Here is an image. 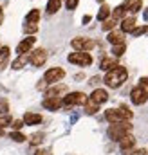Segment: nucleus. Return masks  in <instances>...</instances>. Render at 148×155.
Wrapping results in <instances>:
<instances>
[{"mask_svg": "<svg viewBox=\"0 0 148 155\" xmlns=\"http://www.w3.org/2000/svg\"><path fill=\"white\" fill-rule=\"evenodd\" d=\"M126 78H128L126 69L121 67V65H117V67H114L112 71H109V72L105 74L103 81H105V85L110 87V88H119V87L126 81Z\"/></svg>", "mask_w": 148, "mask_h": 155, "instance_id": "obj_1", "label": "nucleus"}, {"mask_svg": "<svg viewBox=\"0 0 148 155\" xmlns=\"http://www.w3.org/2000/svg\"><path fill=\"white\" fill-rule=\"evenodd\" d=\"M132 132V124H130V121H121V123H114L110 124V128H109V135H110L114 141H121L125 135H128Z\"/></svg>", "mask_w": 148, "mask_h": 155, "instance_id": "obj_2", "label": "nucleus"}, {"mask_svg": "<svg viewBox=\"0 0 148 155\" xmlns=\"http://www.w3.org/2000/svg\"><path fill=\"white\" fill-rule=\"evenodd\" d=\"M87 99H89V97H87L83 92H71V94H67V96L62 97L65 108H72V107H76V105H85Z\"/></svg>", "mask_w": 148, "mask_h": 155, "instance_id": "obj_3", "label": "nucleus"}, {"mask_svg": "<svg viewBox=\"0 0 148 155\" xmlns=\"http://www.w3.org/2000/svg\"><path fill=\"white\" fill-rule=\"evenodd\" d=\"M67 60L74 63V65H79V67H89L90 63H92V56L89 54V52H71L69 56H67Z\"/></svg>", "mask_w": 148, "mask_h": 155, "instance_id": "obj_4", "label": "nucleus"}, {"mask_svg": "<svg viewBox=\"0 0 148 155\" xmlns=\"http://www.w3.org/2000/svg\"><path fill=\"white\" fill-rule=\"evenodd\" d=\"M63 78H65V71H63V69H60V67H51V69L43 74V81L49 83V85H56V83H60Z\"/></svg>", "mask_w": 148, "mask_h": 155, "instance_id": "obj_5", "label": "nucleus"}, {"mask_svg": "<svg viewBox=\"0 0 148 155\" xmlns=\"http://www.w3.org/2000/svg\"><path fill=\"white\" fill-rule=\"evenodd\" d=\"M71 45H72V49H76L78 52H89L90 49H94V45H96V41L90 38H83V36H76V38L71 41Z\"/></svg>", "mask_w": 148, "mask_h": 155, "instance_id": "obj_6", "label": "nucleus"}, {"mask_svg": "<svg viewBox=\"0 0 148 155\" xmlns=\"http://www.w3.org/2000/svg\"><path fill=\"white\" fill-rule=\"evenodd\" d=\"M29 61L35 65V67H42L45 61H47V51L45 49H36L29 54Z\"/></svg>", "mask_w": 148, "mask_h": 155, "instance_id": "obj_7", "label": "nucleus"}, {"mask_svg": "<svg viewBox=\"0 0 148 155\" xmlns=\"http://www.w3.org/2000/svg\"><path fill=\"white\" fill-rule=\"evenodd\" d=\"M134 146H136V137H134L132 134L125 135V137L119 141V148H121V152H123L125 155H130V153H132Z\"/></svg>", "mask_w": 148, "mask_h": 155, "instance_id": "obj_8", "label": "nucleus"}, {"mask_svg": "<svg viewBox=\"0 0 148 155\" xmlns=\"http://www.w3.org/2000/svg\"><path fill=\"white\" fill-rule=\"evenodd\" d=\"M67 85H63V83H56V85H52V87H49L47 88V92H45V96L47 97H62V96H67Z\"/></svg>", "mask_w": 148, "mask_h": 155, "instance_id": "obj_9", "label": "nucleus"}, {"mask_svg": "<svg viewBox=\"0 0 148 155\" xmlns=\"http://www.w3.org/2000/svg\"><path fill=\"white\" fill-rule=\"evenodd\" d=\"M130 99H132L134 105H145L146 99H148V96L145 94V90H143L141 87H134L132 92H130Z\"/></svg>", "mask_w": 148, "mask_h": 155, "instance_id": "obj_10", "label": "nucleus"}, {"mask_svg": "<svg viewBox=\"0 0 148 155\" xmlns=\"http://www.w3.org/2000/svg\"><path fill=\"white\" fill-rule=\"evenodd\" d=\"M35 43H36V38H35V36H27V38H24L20 43H18V47H16L18 56H20V54H27V52L33 49Z\"/></svg>", "mask_w": 148, "mask_h": 155, "instance_id": "obj_11", "label": "nucleus"}, {"mask_svg": "<svg viewBox=\"0 0 148 155\" xmlns=\"http://www.w3.org/2000/svg\"><path fill=\"white\" fill-rule=\"evenodd\" d=\"M42 105L47 110H58V108L63 107V101H62V97H45Z\"/></svg>", "mask_w": 148, "mask_h": 155, "instance_id": "obj_12", "label": "nucleus"}, {"mask_svg": "<svg viewBox=\"0 0 148 155\" xmlns=\"http://www.w3.org/2000/svg\"><path fill=\"white\" fill-rule=\"evenodd\" d=\"M89 99H92V101L98 103V105H103V103L109 99V94H107V90H103V88H96Z\"/></svg>", "mask_w": 148, "mask_h": 155, "instance_id": "obj_13", "label": "nucleus"}, {"mask_svg": "<svg viewBox=\"0 0 148 155\" xmlns=\"http://www.w3.org/2000/svg\"><path fill=\"white\" fill-rule=\"evenodd\" d=\"M136 29V18L134 16H126L121 20V31L123 33H132Z\"/></svg>", "mask_w": 148, "mask_h": 155, "instance_id": "obj_14", "label": "nucleus"}, {"mask_svg": "<svg viewBox=\"0 0 148 155\" xmlns=\"http://www.w3.org/2000/svg\"><path fill=\"white\" fill-rule=\"evenodd\" d=\"M105 119L109 121V123H121L123 121V117H121V114H119V110L117 108H109L107 112H105Z\"/></svg>", "mask_w": 148, "mask_h": 155, "instance_id": "obj_15", "label": "nucleus"}, {"mask_svg": "<svg viewBox=\"0 0 148 155\" xmlns=\"http://www.w3.org/2000/svg\"><path fill=\"white\" fill-rule=\"evenodd\" d=\"M109 41H110L112 45L125 43V33L123 31H110L109 33Z\"/></svg>", "mask_w": 148, "mask_h": 155, "instance_id": "obj_16", "label": "nucleus"}, {"mask_svg": "<svg viewBox=\"0 0 148 155\" xmlns=\"http://www.w3.org/2000/svg\"><path fill=\"white\" fill-rule=\"evenodd\" d=\"M141 5H143V0H125V4H123V7L130 13H137L141 9Z\"/></svg>", "mask_w": 148, "mask_h": 155, "instance_id": "obj_17", "label": "nucleus"}, {"mask_svg": "<svg viewBox=\"0 0 148 155\" xmlns=\"http://www.w3.org/2000/svg\"><path fill=\"white\" fill-rule=\"evenodd\" d=\"M38 123H42V116H40V114L27 112V114L24 116V124H27V126H33V124H38Z\"/></svg>", "mask_w": 148, "mask_h": 155, "instance_id": "obj_18", "label": "nucleus"}, {"mask_svg": "<svg viewBox=\"0 0 148 155\" xmlns=\"http://www.w3.org/2000/svg\"><path fill=\"white\" fill-rule=\"evenodd\" d=\"M114 67H117V61H116L114 56H112V58H103L101 63H99V69H101V71H107V72L112 71Z\"/></svg>", "mask_w": 148, "mask_h": 155, "instance_id": "obj_19", "label": "nucleus"}, {"mask_svg": "<svg viewBox=\"0 0 148 155\" xmlns=\"http://www.w3.org/2000/svg\"><path fill=\"white\" fill-rule=\"evenodd\" d=\"M27 61H29V54H20V56L13 61V69H15V71H20L22 67H25Z\"/></svg>", "mask_w": 148, "mask_h": 155, "instance_id": "obj_20", "label": "nucleus"}, {"mask_svg": "<svg viewBox=\"0 0 148 155\" xmlns=\"http://www.w3.org/2000/svg\"><path fill=\"white\" fill-rule=\"evenodd\" d=\"M83 107H85V112H87L89 116H94V114L99 110V105H98V103H94L92 99H87V103H85Z\"/></svg>", "mask_w": 148, "mask_h": 155, "instance_id": "obj_21", "label": "nucleus"}, {"mask_svg": "<svg viewBox=\"0 0 148 155\" xmlns=\"http://www.w3.org/2000/svg\"><path fill=\"white\" fill-rule=\"evenodd\" d=\"M125 13H126V9L123 7V5H117L114 11L110 13V16L114 18V20H117V22H121L123 18H125Z\"/></svg>", "mask_w": 148, "mask_h": 155, "instance_id": "obj_22", "label": "nucleus"}, {"mask_svg": "<svg viewBox=\"0 0 148 155\" xmlns=\"http://www.w3.org/2000/svg\"><path fill=\"white\" fill-rule=\"evenodd\" d=\"M60 7H62V0H49L47 2V13L49 15H54Z\"/></svg>", "mask_w": 148, "mask_h": 155, "instance_id": "obj_23", "label": "nucleus"}, {"mask_svg": "<svg viewBox=\"0 0 148 155\" xmlns=\"http://www.w3.org/2000/svg\"><path fill=\"white\" fill-rule=\"evenodd\" d=\"M110 7L109 5H101L99 7V11H98V20H101V22H105L107 18H110Z\"/></svg>", "mask_w": 148, "mask_h": 155, "instance_id": "obj_24", "label": "nucleus"}, {"mask_svg": "<svg viewBox=\"0 0 148 155\" xmlns=\"http://www.w3.org/2000/svg\"><path fill=\"white\" fill-rule=\"evenodd\" d=\"M38 18H40V11H38V9H33V11H29V13H27V16H25V22L38 24Z\"/></svg>", "mask_w": 148, "mask_h": 155, "instance_id": "obj_25", "label": "nucleus"}, {"mask_svg": "<svg viewBox=\"0 0 148 155\" xmlns=\"http://www.w3.org/2000/svg\"><path fill=\"white\" fill-rule=\"evenodd\" d=\"M117 24H119V22L114 20V18L110 16V18H107V20L103 22V29H105V31H114V27H116Z\"/></svg>", "mask_w": 148, "mask_h": 155, "instance_id": "obj_26", "label": "nucleus"}, {"mask_svg": "<svg viewBox=\"0 0 148 155\" xmlns=\"http://www.w3.org/2000/svg\"><path fill=\"white\" fill-rule=\"evenodd\" d=\"M36 31H38V24L25 22V25H24V33H27V35H35Z\"/></svg>", "mask_w": 148, "mask_h": 155, "instance_id": "obj_27", "label": "nucleus"}, {"mask_svg": "<svg viewBox=\"0 0 148 155\" xmlns=\"http://www.w3.org/2000/svg\"><path fill=\"white\" fill-rule=\"evenodd\" d=\"M125 49H126V45L125 43H119V45H114L112 47V52H114V58H119L123 52H125Z\"/></svg>", "mask_w": 148, "mask_h": 155, "instance_id": "obj_28", "label": "nucleus"}, {"mask_svg": "<svg viewBox=\"0 0 148 155\" xmlns=\"http://www.w3.org/2000/svg\"><path fill=\"white\" fill-rule=\"evenodd\" d=\"M117 110H119V114H121V117H123V121H130V119H132V116H134V114H132L126 107H119Z\"/></svg>", "mask_w": 148, "mask_h": 155, "instance_id": "obj_29", "label": "nucleus"}, {"mask_svg": "<svg viewBox=\"0 0 148 155\" xmlns=\"http://www.w3.org/2000/svg\"><path fill=\"white\" fill-rule=\"evenodd\" d=\"M9 137H11L15 143H24V141L27 139V137H25L22 132H11V135H9Z\"/></svg>", "mask_w": 148, "mask_h": 155, "instance_id": "obj_30", "label": "nucleus"}, {"mask_svg": "<svg viewBox=\"0 0 148 155\" xmlns=\"http://www.w3.org/2000/svg\"><path fill=\"white\" fill-rule=\"evenodd\" d=\"M13 123V119H11V116H0V130H4V128H7L9 124Z\"/></svg>", "mask_w": 148, "mask_h": 155, "instance_id": "obj_31", "label": "nucleus"}, {"mask_svg": "<svg viewBox=\"0 0 148 155\" xmlns=\"http://www.w3.org/2000/svg\"><path fill=\"white\" fill-rule=\"evenodd\" d=\"M43 141V134H35L33 137H31V144L33 146H36V144H40Z\"/></svg>", "mask_w": 148, "mask_h": 155, "instance_id": "obj_32", "label": "nucleus"}, {"mask_svg": "<svg viewBox=\"0 0 148 155\" xmlns=\"http://www.w3.org/2000/svg\"><path fill=\"white\" fill-rule=\"evenodd\" d=\"M7 108H9L7 99H0V116H5L7 114Z\"/></svg>", "mask_w": 148, "mask_h": 155, "instance_id": "obj_33", "label": "nucleus"}, {"mask_svg": "<svg viewBox=\"0 0 148 155\" xmlns=\"http://www.w3.org/2000/svg\"><path fill=\"white\" fill-rule=\"evenodd\" d=\"M146 31H148V27L146 25H143V27H136V29L132 31V35H134V36H141V35H145Z\"/></svg>", "mask_w": 148, "mask_h": 155, "instance_id": "obj_34", "label": "nucleus"}, {"mask_svg": "<svg viewBox=\"0 0 148 155\" xmlns=\"http://www.w3.org/2000/svg\"><path fill=\"white\" fill-rule=\"evenodd\" d=\"M137 87H141V88L145 90V94L148 96V78H141V79H139V85H137Z\"/></svg>", "mask_w": 148, "mask_h": 155, "instance_id": "obj_35", "label": "nucleus"}, {"mask_svg": "<svg viewBox=\"0 0 148 155\" xmlns=\"http://www.w3.org/2000/svg\"><path fill=\"white\" fill-rule=\"evenodd\" d=\"M11 126H13V130H15V132H18V130H20V128L24 126V121L16 119V121H13V123H11Z\"/></svg>", "mask_w": 148, "mask_h": 155, "instance_id": "obj_36", "label": "nucleus"}, {"mask_svg": "<svg viewBox=\"0 0 148 155\" xmlns=\"http://www.w3.org/2000/svg\"><path fill=\"white\" fill-rule=\"evenodd\" d=\"M65 5H67V9H76L78 0H65Z\"/></svg>", "mask_w": 148, "mask_h": 155, "instance_id": "obj_37", "label": "nucleus"}, {"mask_svg": "<svg viewBox=\"0 0 148 155\" xmlns=\"http://www.w3.org/2000/svg\"><path fill=\"white\" fill-rule=\"evenodd\" d=\"M35 155H52V153H51V150H38Z\"/></svg>", "mask_w": 148, "mask_h": 155, "instance_id": "obj_38", "label": "nucleus"}, {"mask_svg": "<svg viewBox=\"0 0 148 155\" xmlns=\"http://www.w3.org/2000/svg\"><path fill=\"white\" fill-rule=\"evenodd\" d=\"M89 22H90V16H89V15H85V16H83V24H89Z\"/></svg>", "mask_w": 148, "mask_h": 155, "instance_id": "obj_39", "label": "nucleus"}, {"mask_svg": "<svg viewBox=\"0 0 148 155\" xmlns=\"http://www.w3.org/2000/svg\"><path fill=\"white\" fill-rule=\"evenodd\" d=\"M2 22H4V11H2V7H0V25H2Z\"/></svg>", "mask_w": 148, "mask_h": 155, "instance_id": "obj_40", "label": "nucleus"}, {"mask_svg": "<svg viewBox=\"0 0 148 155\" xmlns=\"http://www.w3.org/2000/svg\"><path fill=\"white\" fill-rule=\"evenodd\" d=\"M143 16H145V20L148 22V9H145V13H143Z\"/></svg>", "mask_w": 148, "mask_h": 155, "instance_id": "obj_41", "label": "nucleus"}, {"mask_svg": "<svg viewBox=\"0 0 148 155\" xmlns=\"http://www.w3.org/2000/svg\"><path fill=\"white\" fill-rule=\"evenodd\" d=\"M2 135H4V130H0V137H2Z\"/></svg>", "mask_w": 148, "mask_h": 155, "instance_id": "obj_42", "label": "nucleus"}, {"mask_svg": "<svg viewBox=\"0 0 148 155\" xmlns=\"http://www.w3.org/2000/svg\"><path fill=\"white\" fill-rule=\"evenodd\" d=\"M146 155H148V153H146Z\"/></svg>", "mask_w": 148, "mask_h": 155, "instance_id": "obj_43", "label": "nucleus"}]
</instances>
